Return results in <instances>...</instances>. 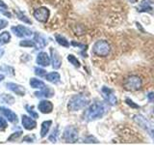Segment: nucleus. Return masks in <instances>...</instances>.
Here are the masks:
<instances>
[{
	"label": "nucleus",
	"mask_w": 154,
	"mask_h": 145,
	"mask_svg": "<svg viewBox=\"0 0 154 145\" xmlns=\"http://www.w3.org/2000/svg\"><path fill=\"white\" fill-rule=\"evenodd\" d=\"M25 109L28 111V113L31 115L32 118H38V114L36 112V111H34V108H33V106H30V105H25Z\"/></svg>",
	"instance_id": "c756f323"
},
{
	"label": "nucleus",
	"mask_w": 154,
	"mask_h": 145,
	"mask_svg": "<svg viewBox=\"0 0 154 145\" xmlns=\"http://www.w3.org/2000/svg\"><path fill=\"white\" fill-rule=\"evenodd\" d=\"M21 123L24 129H26L28 130H31L33 129H35L37 127V122L34 119H32V117H29V116L26 115H22V120Z\"/></svg>",
	"instance_id": "ddd939ff"
},
{
	"label": "nucleus",
	"mask_w": 154,
	"mask_h": 145,
	"mask_svg": "<svg viewBox=\"0 0 154 145\" xmlns=\"http://www.w3.org/2000/svg\"><path fill=\"white\" fill-rule=\"evenodd\" d=\"M125 103H126L128 105L131 106V108H139V105L135 104L134 102H132L129 98H126V99H125Z\"/></svg>",
	"instance_id": "473e14b6"
},
{
	"label": "nucleus",
	"mask_w": 154,
	"mask_h": 145,
	"mask_svg": "<svg viewBox=\"0 0 154 145\" xmlns=\"http://www.w3.org/2000/svg\"><path fill=\"white\" fill-rule=\"evenodd\" d=\"M55 39H56L57 43L59 44L60 46L65 47H69V41H67L64 36L60 35V34H56Z\"/></svg>",
	"instance_id": "4be33fe9"
},
{
	"label": "nucleus",
	"mask_w": 154,
	"mask_h": 145,
	"mask_svg": "<svg viewBox=\"0 0 154 145\" xmlns=\"http://www.w3.org/2000/svg\"><path fill=\"white\" fill-rule=\"evenodd\" d=\"M138 12H151L152 7H151V1L150 0H143L141 5L137 7Z\"/></svg>",
	"instance_id": "a211bd4d"
},
{
	"label": "nucleus",
	"mask_w": 154,
	"mask_h": 145,
	"mask_svg": "<svg viewBox=\"0 0 154 145\" xmlns=\"http://www.w3.org/2000/svg\"><path fill=\"white\" fill-rule=\"evenodd\" d=\"M3 79H4V76L0 74V81H2Z\"/></svg>",
	"instance_id": "79ce46f5"
},
{
	"label": "nucleus",
	"mask_w": 154,
	"mask_h": 145,
	"mask_svg": "<svg viewBox=\"0 0 154 145\" xmlns=\"http://www.w3.org/2000/svg\"><path fill=\"white\" fill-rule=\"evenodd\" d=\"M111 46L105 40H99L96 42L93 47V52L99 57H106L110 54Z\"/></svg>",
	"instance_id": "7ed1b4c3"
},
{
	"label": "nucleus",
	"mask_w": 154,
	"mask_h": 145,
	"mask_svg": "<svg viewBox=\"0 0 154 145\" xmlns=\"http://www.w3.org/2000/svg\"><path fill=\"white\" fill-rule=\"evenodd\" d=\"M17 18L19 19V21H23V22H25V23H28V24H31L32 23V21L29 19L25 14H23L22 13H20V12H17Z\"/></svg>",
	"instance_id": "c85d7f7f"
},
{
	"label": "nucleus",
	"mask_w": 154,
	"mask_h": 145,
	"mask_svg": "<svg viewBox=\"0 0 154 145\" xmlns=\"http://www.w3.org/2000/svg\"><path fill=\"white\" fill-rule=\"evenodd\" d=\"M0 12H1L4 16H6L8 18H12V14L10 12H8V11H5V10H0Z\"/></svg>",
	"instance_id": "58836bf2"
},
{
	"label": "nucleus",
	"mask_w": 154,
	"mask_h": 145,
	"mask_svg": "<svg viewBox=\"0 0 154 145\" xmlns=\"http://www.w3.org/2000/svg\"><path fill=\"white\" fill-rule=\"evenodd\" d=\"M34 140H35V137H31V135H27V137L23 138V141H26V142H34Z\"/></svg>",
	"instance_id": "e433bc0d"
},
{
	"label": "nucleus",
	"mask_w": 154,
	"mask_h": 145,
	"mask_svg": "<svg viewBox=\"0 0 154 145\" xmlns=\"http://www.w3.org/2000/svg\"><path fill=\"white\" fill-rule=\"evenodd\" d=\"M52 125V121L51 120H47L45 121V122L42 123V128H41V137H46V134L49 132V129Z\"/></svg>",
	"instance_id": "aec40b11"
},
{
	"label": "nucleus",
	"mask_w": 154,
	"mask_h": 145,
	"mask_svg": "<svg viewBox=\"0 0 154 145\" xmlns=\"http://www.w3.org/2000/svg\"><path fill=\"white\" fill-rule=\"evenodd\" d=\"M19 46L25 47H36L35 42L31 41V40H22L20 43H19Z\"/></svg>",
	"instance_id": "a878e982"
},
{
	"label": "nucleus",
	"mask_w": 154,
	"mask_h": 145,
	"mask_svg": "<svg viewBox=\"0 0 154 145\" xmlns=\"http://www.w3.org/2000/svg\"><path fill=\"white\" fill-rule=\"evenodd\" d=\"M38 108L43 114L51 113L52 110H53V104L50 101L43 100V101H41L40 104L38 105Z\"/></svg>",
	"instance_id": "9b49d317"
},
{
	"label": "nucleus",
	"mask_w": 154,
	"mask_h": 145,
	"mask_svg": "<svg viewBox=\"0 0 154 145\" xmlns=\"http://www.w3.org/2000/svg\"><path fill=\"white\" fill-rule=\"evenodd\" d=\"M34 42H35V45L37 48H43L45 47H46L47 45V41L46 39L43 37L41 34H35V38H34Z\"/></svg>",
	"instance_id": "f3484780"
},
{
	"label": "nucleus",
	"mask_w": 154,
	"mask_h": 145,
	"mask_svg": "<svg viewBox=\"0 0 154 145\" xmlns=\"http://www.w3.org/2000/svg\"><path fill=\"white\" fill-rule=\"evenodd\" d=\"M63 138L67 143H75L78 140V130L73 126H69L64 130Z\"/></svg>",
	"instance_id": "423d86ee"
},
{
	"label": "nucleus",
	"mask_w": 154,
	"mask_h": 145,
	"mask_svg": "<svg viewBox=\"0 0 154 145\" xmlns=\"http://www.w3.org/2000/svg\"><path fill=\"white\" fill-rule=\"evenodd\" d=\"M11 30L14 32L16 36L19 38H27L31 37L33 35V32L29 28L23 26V25H17V26H13Z\"/></svg>",
	"instance_id": "1a4fd4ad"
},
{
	"label": "nucleus",
	"mask_w": 154,
	"mask_h": 145,
	"mask_svg": "<svg viewBox=\"0 0 154 145\" xmlns=\"http://www.w3.org/2000/svg\"><path fill=\"white\" fill-rule=\"evenodd\" d=\"M101 92H102L103 98L109 105H116L118 104V99H117V97H116V95L114 94L112 89H110L106 86H103L102 88H101Z\"/></svg>",
	"instance_id": "6e6552de"
},
{
	"label": "nucleus",
	"mask_w": 154,
	"mask_h": 145,
	"mask_svg": "<svg viewBox=\"0 0 154 145\" xmlns=\"http://www.w3.org/2000/svg\"><path fill=\"white\" fill-rule=\"evenodd\" d=\"M133 119H134L135 122H136L140 126V127L143 128L144 130H146L147 134L150 135L151 138L154 140V126L150 122H149L146 118H144L143 116L141 115V114L134 115Z\"/></svg>",
	"instance_id": "39448f33"
},
{
	"label": "nucleus",
	"mask_w": 154,
	"mask_h": 145,
	"mask_svg": "<svg viewBox=\"0 0 154 145\" xmlns=\"http://www.w3.org/2000/svg\"><path fill=\"white\" fill-rule=\"evenodd\" d=\"M7 121L5 120L4 118L2 117H0V130H4V129H6L7 128Z\"/></svg>",
	"instance_id": "f704fd0d"
},
{
	"label": "nucleus",
	"mask_w": 154,
	"mask_h": 145,
	"mask_svg": "<svg viewBox=\"0 0 154 145\" xmlns=\"http://www.w3.org/2000/svg\"><path fill=\"white\" fill-rule=\"evenodd\" d=\"M45 72L46 71L45 70H43L42 69V68H35V74L38 76H45Z\"/></svg>",
	"instance_id": "7c9ffc66"
},
{
	"label": "nucleus",
	"mask_w": 154,
	"mask_h": 145,
	"mask_svg": "<svg viewBox=\"0 0 154 145\" xmlns=\"http://www.w3.org/2000/svg\"><path fill=\"white\" fill-rule=\"evenodd\" d=\"M107 112V108L104 104L101 103H94L91 105L84 113V119L87 122H91L96 119L101 118Z\"/></svg>",
	"instance_id": "f257e3e1"
},
{
	"label": "nucleus",
	"mask_w": 154,
	"mask_h": 145,
	"mask_svg": "<svg viewBox=\"0 0 154 145\" xmlns=\"http://www.w3.org/2000/svg\"><path fill=\"white\" fill-rule=\"evenodd\" d=\"M4 52H5L4 48H1V47H0V57H2V56H3Z\"/></svg>",
	"instance_id": "a19ab883"
},
{
	"label": "nucleus",
	"mask_w": 154,
	"mask_h": 145,
	"mask_svg": "<svg viewBox=\"0 0 154 145\" xmlns=\"http://www.w3.org/2000/svg\"><path fill=\"white\" fill-rule=\"evenodd\" d=\"M153 116H154V109H153Z\"/></svg>",
	"instance_id": "37998d69"
},
{
	"label": "nucleus",
	"mask_w": 154,
	"mask_h": 145,
	"mask_svg": "<svg viewBox=\"0 0 154 145\" xmlns=\"http://www.w3.org/2000/svg\"><path fill=\"white\" fill-rule=\"evenodd\" d=\"M21 134H22V132H20V130H19V132L14 133V134H13L11 135V137H10L8 138V140H9V141H13L14 139H17L18 137H20Z\"/></svg>",
	"instance_id": "2f4dec72"
},
{
	"label": "nucleus",
	"mask_w": 154,
	"mask_h": 145,
	"mask_svg": "<svg viewBox=\"0 0 154 145\" xmlns=\"http://www.w3.org/2000/svg\"><path fill=\"white\" fill-rule=\"evenodd\" d=\"M37 64L42 67H47L50 64V58L48 54L45 51H42L38 54L37 56Z\"/></svg>",
	"instance_id": "2eb2a0df"
},
{
	"label": "nucleus",
	"mask_w": 154,
	"mask_h": 145,
	"mask_svg": "<svg viewBox=\"0 0 154 145\" xmlns=\"http://www.w3.org/2000/svg\"><path fill=\"white\" fill-rule=\"evenodd\" d=\"M142 84H143V81H142V79L140 76H130L124 80L123 88L127 91L134 92V91H138V90L141 89Z\"/></svg>",
	"instance_id": "20e7f679"
},
{
	"label": "nucleus",
	"mask_w": 154,
	"mask_h": 145,
	"mask_svg": "<svg viewBox=\"0 0 154 145\" xmlns=\"http://www.w3.org/2000/svg\"><path fill=\"white\" fill-rule=\"evenodd\" d=\"M10 40H11V35H10L9 32L4 31L0 34V46L6 45L10 42Z\"/></svg>",
	"instance_id": "5701e85b"
},
{
	"label": "nucleus",
	"mask_w": 154,
	"mask_h": 145,
	"mask_svg": "<svg viewBox=\"0 0 154 145\" xmlns=\"http://www.w3.org/2000/svg\"><path fill=\"white\" fill-rule=\"evenodd\" d=\"M89 100L84 95H74L71 97L67 104V108L69 111H77L87 106Z\"/></svg>",
	"instance_id": "f03ea898"
},
{
	"label": "nucleus",
	"mask_w": 154,
	"mask_h": 145,
	"mask_svg": "<svg viewBox=\"0 0 154 145\" xmlns=\"http://www.w3.org/2000/svg\"><path fill=\"white\" fill-rule=\"evenodd\" d=\"M0 71L6 72V74H8V75H14V70L13 69V68L10 67V66H7V65L0 66Z\"/></svg>",
	"instance_id": "cd10ccee"
},
{
	"label": "nucleus",
	"mask_w": 154,
	"mask_h": 145,
	"mask_svg": "<svg viewBox=\"0 0 154 145\" xmlns=\"http://www.w3.org/2000/svg\"><path fill=\"white\" fill-rule=\"evenodd\" d=\"M45 79H46L47 81L51 82V83L56 84V83H59V82H60L61 76L57 72H49V74H47L45 76Z\"/></svg>",
	"instance_id": "6ab92c4d"
},
{
	"label": "nucleus",
	"mask_w": 154,
	"mask_h": 145,
	"mask_svg": "<svg viewBox=\"0 0 154 145\" xmlns=\"http://www.w3.org/2000/svg\"><path fill=\"white\" fill-rule=\"evenodd\" d=\"M147 100L150 103H154V92H150V93L147 94Z\"/></svg>",
	"instance_id": "4c0bfd02"
},
{
	"label": "nucleus",
	"mask_w": 154,
	"mask_h": 145,
	"mask_svg": "<svg viewBox=\"0 0 154 145\" xmlns=\"http://www.w3.org/2000/svg\"><path fill=\"white\" fill-rule=\"evenodd\" d=\"M33 14H34V18H35L38 21L46 22L48 18H49L50 12H49V10L45 7H40L34 11Z\"/></svg>",
	"instance_id": "0eeeda50"
},
{
	"label": "nucleus",
	"mask_w": 154,
	"mask_h": 145,
	"mask_svg": "<svg viewBox=\"0 0 154 145\" xmlns=\"http://www.w3.org/2000/svg\"><path fill=\"white\" fill-rule=\"evenodd\" d=\"M0 101L4 104H9V105H13L14 103V97L11 95H7V94H2L0 96Z\"/></svg>",
	"instance_id": "b1692460"
},
{
	"label": "nucleus",
	"mask_w": 154,
	"mask_h": 145,
	"mask_svg": "<svg viewBox=\"0 0 154 145\" xmlns=\"http://www.w3.org/2000/svg\"><path fill=\"white\" fill-rule=\"evenodd\" d=\"M0 113H1L8 121H10V122H12V123H17V121H18L17 115L14 113V112H13L11 109L1 106V108H0Z\"/></svg>",
	"instance_id": "9d476101"
},
{
	"label": "nucleus",
	"mask_w": 154,
	"mask_h": 145,
	"mask_svg": "<svg viewBox=\"0 0 154 145\" xmlns=\"http://www.w3.org/2000/svg\"><path fill=\"white\" fill-rule=\"evenodd\" d=\"M50 52H51V60H52V67L54 68V69H59L62 65V58L59 54V52H58L54 48H51L50 50Z\"/></svg>",
	"instance_id": "f8f14e48"
},
{
	"label": "nucleus",
	"mask_w": 154,
	"mask_h": 145,
	"mask_svg": "<svg viewBox=\"0 0 154 145\" xmlns=\"http://www.w3.org/2000/svg\"><path fill=\"white\" fill-rule=\"evenodd\" d=\"M85 143H97V139L94 138V137H88L85 138Z\"/></svg>",
	"instance_id": "72a5a7b5"
},
{
	"label": "nucleus",
	"mask_w": 154,
	"mask_h": 145,
	"mask_svg": "<svg viewBox=\"0 0 154 145\" xmlns=\"http://www.w3.org/2000/svg\"><path fill=\"white\" fill-rule=\"evenodd\" d=\"M58 133H59V128H58V127H56V128H55L54 130H52L51 134L49 135V137H48V138H49V140H50L51 142H53V143H54V142H56V141H57V137H58Z\"/></svg>",
	"instance_id": "bb28decb"
},
{
	"label": "nucleus",
	"mask_w": 154,
	"mask_h": 145,
	"mask_svg": "<svg viewBox=\"0 0 154 145\" xmlns=\"http://www.w3.org/2000/svg\"><path fill=\"white\" fill-rule=\"evenodd\" d=\"M30 85L32 88H37V89H42V88H45V82L40 80V79H30Z\"/></svg>",
	"instance_id": "412c9836"
},
{
	"label": "nucleus",
	"mask_w": 154,
	"mask_h": 145,
	"mask_svg": "<svg viewBox=\"0 0 154 145\" xmlns=\"http://www.w3.org/2000/svg\"><path fill=\"white\" fill-rule=\"evenodd\" d=\"M54 95V90L49 86H45V88L41 89L40 92H36L35 96L37 98H51Z\"/></svg>",
	"instance_id": "dca6fc26"
},
{
	"label": "nucleus",
	"mask_w": 154,
	"mask_h": 145,
	"mask_svg": "<svg viewBox=\"0 0 154 145\" xmlns=\"http://www.w3.org/2000/svg\"><path fill=\"white\" fill-rule=\"evenodd\" d=\"M0 7H1V8H4V9H6V8H7V5L5 4V3L2 1V0H0Z\"/></svg>",
	"instance_id": "ea45409f"
},
{
	"label": "nucleus",
	"mask_w": 154,
	"mask_h": 145,
	"mask_svg": "<svg viewBox=\"0 0 154 145\" xmlns=\"http://www.w3.org/2000/svg\"><path fill=\"white\" fill-rule=\"evenodd\" d=\"M67 60H69L72 65H73L74 67H76V68H79L80 66H81V64H80V62H79V60L77 59V58L74 56V55H72V54H69V55H67Z\"/></svg>",
	"instance_id": "393cba45"
},
{
	"label": "nucleus",
	"mask_w": 154,
	"mask_h": 145,
	"mask_svg": "<svg viewBox=\"0 0 154 145\" xmlns=\"http://www.w3.org/2000/svg\"><path fill=\"white\" fill-rule=\"evenodd\" d=\"M8 25V21H5V19H2V18H0V30L3 28H5Z\"/></svg>",
	"instance_id": "c9c22d12"
},
{
	"label": "nucleus",
	"mask_w": 154,
	"mask_h": 145,
	"mask_svg": "<svg viewBox=\"0 0 154 145\" xmlns=\"http://www.w3.org/2000/svg\"><path fill=\"white\" fill-rule=\"evenodd\" d=\"M6 86H7V88L9 90H11L12 92L16 93L18 96H24L26 93V90H25V88H24L23 86L16 84V83H13V82H9V83L6 84Z\"/></svg>",
	"instance_id": "4468645a"
}]
</instances>
